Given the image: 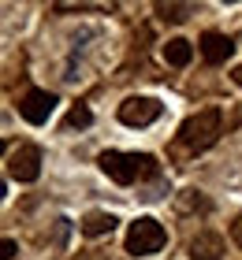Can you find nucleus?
<instances>
[{
	"instance_id": "4",
	"label": "nucleus",
	"mask_w": 242,
	"mask_h": 260,
	"mask_svg": "<svg viewBox=\"0 0 242 260\" xmlns=\"http://www.w3.org/2000/svg\"><path fill=\"white\" fill-rule=\"evenodd\" d=\"M160 101L156 97H127L123 104H119V123L123 126H149L160 119Z\"/></svg>"
},
{
	"instance_id": "12",
	"label": "nucleus",
	"mask_w": 242,
	"mask_h": 260,
	"mask_svg": "<svg viewBox=\"0 0 242 260\" xmlns=\"http://www.w3.org/2000/svg\"><path fill=\"white\" fill-rule=\"evenodd\" d=\"M90 123H93L90 108H82V104H75V108L67 112V119H64V130H86Z\"/></svg>"
},
{
	"instance_id": "16",
	"label": "nucleus",
	"mask_w": 242,
	"mask_h": 260,
	"mask_svg": "<svg viewBox=\"0 0 242 260\" xmlns=\"http://www.w3.org/2000/svg\"><path fill=\"white\" fill-rule=\"evenodd\" d=\"M231 82H235V86H242V63H238V67L231 71Z\"/></svg>"
},
{
	"instance_id": "15",
	"label": "nucleus",
	"mask_w": 242,
	"mask_h": 260,
	"mask_svg": "<svg viewBox=\"0 0 242 260\" xmlns=\"http://www.w3.org/2000/svg\"><path fill=\"white\" fill-rule=\"evenodd\" d=\"M15 256V242H4V260H11Z\"/></svg>"
},
{
	"instance_id": "10",
	"label": "nucleus",
	"mask_w": 242,
	"mask_h": 260,
	"mask_svg": "<svg viewBox=\"0 0 242 260\" xmlns=\"http://www.w3.org/2000/svg\"><path fill=\"white\" fill-rule=\"evenodd\" d=\"M190 56H194V49H190V41H183V38H172V41L164 45V60L172 63V67H186Z\"/></svg>"
},
{
	"instance_id": "14",
	"label": "nucleus",
	"mask_w": 242,
	"mask_h": 260,
	"mask_svg": "<svg viewBox=\"0 0 242 260\" xmlns=\"http://www.w3.org/2000/svg\"><path fill=\"white\" fill-rule=\"evenodd\" d=\"M231 238H235V242H238V245H242V216H238V219H235V227H231Z\"/></svg>"
},
{
	"instance_id": "13",
	"label": "nucleus",
	"mask_w": 242,
	"mask_h": 260,
	"mask_svg": "<svg viewBox=\"0 0 242 260\" xmlns=\"http://www.w3.org/2000/svg\"><path fill=\"white\" fill-rule=\"evenodd\" d=\"M179 212H209V201H205L198 190H186L179 197Z\"/></svg>"
},
{
	"instance_id": "5",
	"label": "nucleus",
	"mask_w": 242,
	"mask_h": 260,
	"mask_svg": "<svg viewBox=\"0 0 242 260\" xmlns=\"http://www.w3.org/2000/svg\"><path fill=\"white\" fill-rule=\"evenodd\" d=\"M52 112H56V93H48V89H26L19 97V115L26 123H34V126L48 123Z\"/></svg>"
},
{
	"instance_id": "6",
	"label": "nucleus",
	"mask_w": 242,
	"mask_h": 260,
	"mask_svg": "<svg viewBox=\"0 0 242 260\" xmlns=\"http://www.w3.org/2000/svg\"><path fill=\"white\" fill-rule=\"evenodd\" d=\"M8 175L15 182H34L41 175V149L38 145H19L8 156Z\"/></svg>"
},
{
	"instance_id": "7",
	"label": "nucleus",
	"mask_w": 242,
	"mask_h": 260,
	"mask_svg": "<svg viewBox=\"0 0 242 260\" xmlns=\"http://www.w3.org/2000/svg\"><path fill=\"white\" fill-rule=\"evenodd\" d=\"M231 52H235V41L231 38H227V34H216V30H209V34H205V38H201V60L205 63H227V60H231Z\"/></svg>"
},
{
	"instance_id": "3",
	"label": "nucleus",
	"mask_w": 242,
	"mask_h": 260,
	"mask_svg": "<svg viewBox=\"0 0 242 260\" xmlns=\"http://www.w3.org/2000/svg\"><path fill=\"white\" fill-rule=\"evenodd\" d=\"M164 242H168V234H164V227L153 216L135 219L130 231H127V253L130 256H153V253L164 249Z\"/></svg>"
},
{
	"instance_id": "8",
	"label": "nucleus",
	"mask_w": 242,
	"mask_h": 260,
	"mask_svg": "<svg viewBox=\"0 0 242 260\" xmlns=\"http://www.w3.org/2000/svg\"><path fill=\"white\" fill-rule=\"evenodd\" d=\"M224 256V238L212 231H201L198 238H190V260H220Z\"/></svg>"
},
{
	"instance_id": "11",
	"label": "nucleus",
	"mask_w": 242,
	"mask_h": 260,
	"mask_svg": "<svg viewBox=\"0 0 242 260\" xmlns=\"http://www.w3.org/2000/svg\"><path fill=\"white\" fill-rule=\"evenodd\" d=\"M194 11H198L194 4H156V15H160L164 22H186Z\"/></svg>"
},
{
	"instance_id": "9",
	"label": "nucleus",
	"mask_w": 242,
	"mask_h": 260,
	"mask_svg": "<svg viewBox=\"0 0 242 260\" xmlns=\"http://www.w3.org/2000/svg\"><path fill=\"white\" fill-rule=\"evenodd\" d=\"M116 216L112 212H86V216H82V234H86V238H101V234H112L116 231Z\"/></svg>"
},
{
	"instance_id": "2",
	"label": "nucleus",
	"mask_w": 242,
	"mask_h": 260,
	"mask_svg": "<svg viewBox=\"0 0 242 260\" xmlns=\"http://www.w3.org/2000/svg\"><path fill=\"white\" fill-rule=\"evenodd\" d=\"M101 171L108 175L112 182H119V186H135V182H142V179H160V164H156L149 152H101Z\"/></svg>"
},
{
	"instance_id": "1",
	"label": "nucleus",
	"mask_w": 242,
	"mask_h": 260,
	"mask_svg": "<svg viewBox=\"0 0 242 260\" xmlns=\"http://www.w3.org/2000/svg\"><path fill=\"white\" fill-rule=\"evenodd\" d=\"M220 119H224L220 108H205L198 115H190V119L179 126V134L172 141V152H175V156H183V160L205 152L216 138H220Z\"/></svg>"
}]
</instances>
